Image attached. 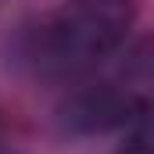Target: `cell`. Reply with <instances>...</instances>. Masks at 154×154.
I'll return each instance as SVG.
<instances>
[{"instance_id":"cell-1","label":"cell","mask_w":154,"mask_h":154,"mask_svg":"<svg viewBox=\"0 0 154 154\" xmlns=\"http://www.w3.org/2000/svg\"><path fill=\"white\" fill-rule=\"evenodd\" d=\"M133 0H65L25 36V57L50 79H79L115 57L133 32Z\"/></svg>"},{"instance_id":"cell-2","label":"cell","mask_w":154,"mask_h":154,"mask_svg":"<svg viewBox=\"0 0 154 154\" xmlns=\"http://www.w3.org/2000/svg\"><path fill=\"white\" fill-rule=\"evenodd\" d=\"M147 111H151L147 93H140L122 79H100L72 90L57 108V122L72 136H104L115 129H129Z\"/></svg>"},{"instance_id":"cell-3","label":"cell","mask_w":154,"mask_h":154,"mask_svg":"<svg viewBox=\"0 0 154 154\" xmlns=\"http://www.w3.org/2000/svg\"><path fill=\"white\" fill-rule=\"evenodd\" d=\"M0 140H4V122H0Z\"/></svg>"}]
</instances>
